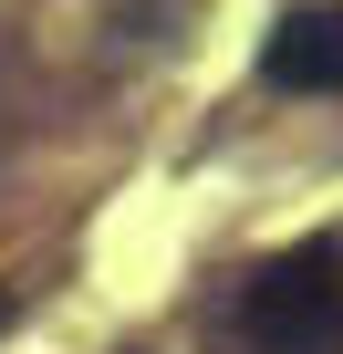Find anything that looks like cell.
I'll list each match as a JSON object with an SVG mask.
<instances>
[{
  "label": "cell",
  "instance_id": "obj_1",
  "mask_svg": "<svg viewBox=\"0 0 343 354\" xmlns=\"http://www.w3.org/2000/svg\"><path fill=\"white\" fill-rule=\"evenodd\" d=\"M239 333L260 354H343V250L333 240L271 250L239 292Z\"/></svg>",
  "mask_w": 343,
  "mask_h": 354
},
{
  "label": "cell",
  "instance_id": "obj_2",
  "mask_svg": "<svg viewBox=\"0 0 343 354\" xmlns=\"http://www.w3.org/2000/svg\"><path fill=\"white\" fill-rule=\"evenodd\" d=\"M260 73L291 94H343V0H312V11H281L260 42Z\"/></svg>",
  "mask_w": 343,
  "mask_h": 354
},
{
  "label": "cell",
  "instance_id": "obj_3",
  "mask_svg": "<svg viewBox=\"0 0 343 354\" xmlns=\"http://www.w3.org/2000/svg\"><path fill=\"white\" fill-rule=\"evenodd\" d=\"M0 323H11V292H0Z\"/></svg>",
  "mask_w": 343,
  "mask_h": 354
}]
</instances>
